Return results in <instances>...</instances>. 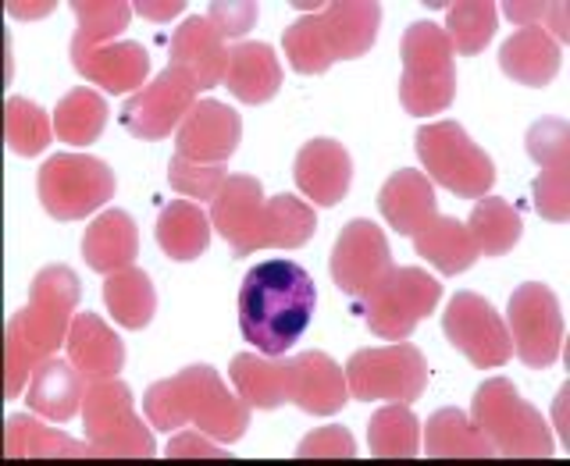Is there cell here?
<instances>
[{
	"instance_id": "6da1fadb",
	"label": "cell",
	"mask_w": 570,
	"mask_h": 466,
	"mask_svg": "<svg viewBox=\"0 0 570 466\" xmlns=\"http://www.w3.org/2000/svg\"><path fill=\"white\" fill-rule=\"evenodd\" d=\"M317 285L293 260L257 264L239 289V331L264 356H285L311 328Z\"/></svg>"
},
{
	"instance_id": "7a4b0ae2",
	"label": "cell",
	"mask_w": 570,
	"mask_h": 466,
	"mask_svg": "<svg viewBox=\"0 0 570 466\" xmlns=\"http://www.w3.org/2000/svg\"><path fill=\"white\" fill-rule=\"evenodd\" d=\"M210 225L222 231L236 257H249L264 246L299 249L314 236V210L299 196L282 192L264 200L254 175H228L222 192L210 204Z\"/></svg>"
},
{
	"instance_id": "3957f363",
	"label": "cell",
	"mask_w": 570,
	"mask_h": 466,
	"mask_svg": "<svg viewBox=\"0 0 570 466\" xmlns=\"http://www.w3.org/2000/svg\"><path fill=\"white\" fill-rule=\"evenodd\" d=\"M79 293H82L79 278L65 264H50L32 278L29 307L18 310L8 320V331H4L8 399H14L18 391H22L29 374L43 360H50L53 349L68 338L71 320H76L71 314H76Z\"/></svg>"
},
{
	"instance_id": "277c9868",
	"label": "cell",
	"mask_w": 570,
	"mask_h": 466,
	"mask_svg": "<svg viewBox=\"0 0 570 466\" xmlns=\"http://www.w3.org/2000/svg\"><path fill=\"white\" fill-rule=\"evenodd\" d=\"M142 414L150 417L157 432H175L183 424H196L200 435H210L225 445L239 442L249 427V406L232 399L218 370L207 364H193L147 388Z\"/></svg>"
},
{
	"instance_id": "5b68a950",
	"label": "cell",
	"mask_w": 570,
	"mask_h": 466,
	"mask_svg": "<svg viewBox=\"0 0 570 466\" xmlns=\"http://www.w3.org/2000/svg\"><path fill=\"white\" fill-rule=\"evenodd\" d=\"M382 4L374 0H346L325 4L321 14H303L285 29V58L299 76H321L335 61H353L379 40Z\"/></svg>"
},
{
	"instance_id": "8992f818",
	"label": "cell",
	"mask_w": 570,
	"mask_h": 466,
	"mask_svg": "<svg viewBox=\"0 0 570 466\" xmlns=\"http://www.w3.org/2000/svg\"><path fill=\"white\" fill-rule=\"evenodd\" d=\"M471 420L503 459H549L557 453L546 417L521 399L510 378H489L474 391Z\"/></svg>"
},
{
	"instance_id": "52a82bcc",
	"label": "cell",
	"mask_w": 570,
	"mask_h": 466,
	"mask_svg": "<svg viewBox=\"0 0 570 466\" xmlns=\"http://www.w3.org/2000/svg\"><path fill=\"white\" fill-rule=\"evenodd\" d=\"M456 97V53L445 32L432 22H414L403 36L400 100L406 115L432 118Z\"/></svg>"
},
{
	"instance_id": "ba28073f",
	"label": "cell",
	"mask_w": 570,
	"mask_h": 466,
	"mask_svg": "<svg viewBox=\"0 0 570 466\" xmlns=\"http://www.w3.org/2000/svg\"><path fill=\"white\" fill-rule=\"evenodd\" d=\"M442 285L428 278L421 267H389L364 296L353 299V310L364 325L389 343H403L421 320L439 307Z\"/></svg>"
},
{
	"instance_id": "9c48e42d",
	"label": "cell",
	"mask_w": 570,
	"mask_h": 466,
	"mask_svg": "<svg viewBox=\"0 0 570 466\" xmlns=\"http://www.w3.org/2000/svg\"><path fill=\"white\" fill-rule=\"evenodd\" d=\"M417 157L442 189L460 200H481L495 182V160L463 132L460 121H432L417 129Z\"/></svg>"
},
{
	"instance_id": "30bf717a",
	"label": "cell",
	"mask_w": 570,
	"mask_h": 466,
	"mask_svg": "<svg viewBox=\"0 0 570 466\" xmlns=\"http://www.w3.org/2000/svg\"><path fill=\"white\" fill-rule=\"evenodd\" d=\"M115 189V171L89 153H53L36 175V192L53 221H82L111 204Z\"/></svg>"
},
{
	"instance_id": "8fae6325",
	"label": "cell",
	"mask_w": 570,
	"mask_h": 466,
	"mask_svg": "<svg viewBox=\"0 0 570 466\" xmlns=\"http://www.w3.org/2000/svg\"><path fill=\"white\" fill-rule=\"evenodd\" d=\"M86 442L97 445L100 459H150L157 445L150 432L142 427L132 406V391L118 378L89 381L82 399Z\"/></svg>"
},
{
	"instance_id": "7c38bea8",
	"label": "cell",
	"mask_w": 570,
	"mask_h": 466,
	"mask_svg": "<svg viewBox=\"0 0 570 466\" xmlns=\"http://www.w3.org/2000/svg\"><path fill=\"white\" fill-rule=\"evenodd\" d=\"M346 388L361 403H417L428 388V364L417 346L356 349L346 364Z\"/></svg>"
},
{
	"instance_id": "4fadbf2b",
	"label": "cell",
	"mask_w": 570,
	"mask_h": 466,
	"mask_svg": "<svg viewBox=\"0 0 570 466\" xmlns=\"http://www.w3.org/2000/svg\"><path fill=\"white\" fill-rule=\"evenodd\" d=\"M507 331L521 364L534 370L557 364L563 346V310L557 293L542 281L517 285L507 310Z\"/></svg>"
},
{
	"instance_id": "5bb4252c",
	"label": "cell",
	"mask_w": 570,
	"mask_h": 466,
	"mask_svg": "<svg viewBox=\"0 0 570 466\" xmlns=\"http://www.w3.org/2000/svg\"><path fill=\"white\" fill-rule=\"evenodd\" d=\"M442 331L481 370L503 367L513 356L507 320L478 293H456L450 299V307H445V317H442Z\"/></svg>"
},
{
	"instance_id": "9a60e30c",
	"label": "cell",
	"mask_w": 570,
	"mask_h": 466,
	"mask_svg": "<svg viewBox=\"0 0 570 466\" xmlns=\"http://www.w3.org/2000/svg\"><path fill=\"white\" fill-rule=\"evenodd\" d=\"M196 107V82L178 68H165L160 76L142 86L139 93H132L121 103V125L125 132L136 139H165L171 129L178 132V125L189 118Z\"/></svg>"
},
{
	"instance_id": "2e32d148",
	"label": "cell",
	"mask_w": 570,
	"mask_h": 466,
	"mask_svg": "<svg viewBox=\"0 0 570 466\" xmlns=\"http://www.w3.org/2000/svg\"><path fill=\"white\" fill-rule=\"evenodd\" d=\"M389 267H392V254H389V239L382 236V228L364 218L350 221L332 249V281L346 296L356 299V296H364Z\"/></svg>"
},
{
	"instance_id": "e0dca14e",
	"label": "cell",
	"mask_w": 570,
	"mask_h": 466,
	"mask_svg": "<svg viewBox=\"0 0 570 466\" xmlns=\"http://www.w3.org/2000/svg\"><path fill=\"white\" fill-rule=\"evenodd\" d=\"M243 118L228 103L200 100L175 132V157L193 165H225L239 150Z\"/></svg>"
},
{
	"instance_id": "ac0fdd59",
	"label": "cell",
	"mask_w": 570,
	"mask_h": 466,
	"mask_svg": "<svg viewBox=\"0 0 570 466\" xmlns=\"http://www.w3.org/2000/svg\"><path fill=\"white\" fill-rule=\"evenodd\" d=\"M293 178L299 192L307 196L314 207H335L343 204L353 182V160L343 142L335 139H311L307 147L296 153Z\"/></svg>"
},
{
	"instance_id": "d6986e66",
	"label": "cell",
	"mask_w": 570,
	"mask_h": 466,
	"mask_svg": "<svg viewBox=\"0 0 570 466\" xmlns=\"http://www.w3.org/2000/svg\"><path fill=\"white\" fill-rule=\"evenodd\" d=\"M168 65L186 71V76L196 82V89L218 86L225 79V65H228L225 36L214 29L207 18H186L171 36Z\"/></svg>"
},
{
	"instance_id": "ffe728a7",
	"label": "cell",
	"mask_w": 570,
	"mask_h": 466,
	"mask_svg": "<svg viewBox=\"0 0 570 466\" xmlns=\"http://www.w3.org/2000/svg\"><path fill=\"white\" fill-rule=\"evenodd\" d=\"M71 68L82 79L104 86L107 93H139L150 76V53L139 43H111L94 50L71 47Z\"/></svg>"
},
{
	"instance_id": "44dd1931",
	"label": "cell",
	"mask_w": 570,
	"mask_h": 466,
	"mask_svg": "<svg viewBox=\"0 0 570 466\" xmlns=\"http://www.w3.org/2000/svg\"><path fill=\"white\" fill-rule=\"evenodd\" d=\"M289 367H293V391H289V403L299 406L303 414H335L343 409L350 399V388H346V370L338 367L332 356L325 353H299L289 356Z\"/></svg>"
},
{
	"instance_id": "7402d4cb",
	"label": "cell",
	"mask_w": 570,
	"mask_h": 466,
	"mask_svg": "<svg viewBox=\"0 0 570 466\" xmlns=\"http://www.w3.org/2000/svg\"><path fill=\"white\" fill-rule=\"evenodd\" d=\"M86 388H89L86 374L76 364L50 356V360H43L32 370L26 403H29L32 414H40L53 424H68L79 414V406L86 399Z\"/></svg>"
},
{
	"instance_id": "603a6c76",
	"label": "cell",
	"mask_w": 570,
	"mask_h": 466,
	"mask_svg": "<svg viewBox=\"0 0 570 466\" xmlns=\"http://www.w3.org/2000/svg\"><path fill=\"white\" fill-rule=\"evenodd\" d=\"M228 93H236L243 103H267L282 86V65L275 47L243 40L236 47H228V65H225V79Z\"/></svg>"
},
{
	"instance_id": "cb8c5ba5",
	"label": "cell",
	"mask_w": 570,
	"mask_h": 466,
	"mask_svg": "<svg viewBox=\"0 0 570 466\" xmlns=\"http://www.w3.org/2000/svg\"><path fill=\"white\" fill-rule=\"evenodd\" d=\"M560 61H563L560 43L552 40L546 29H534V26L513 32L510 40L499 47V68H503V76L531 89H542L557 79Z\"/></svg>"
},
{
	"instance_id": "d4e9b609",
	"label": "cell",
	"mask_w": 570,
	"mask_h": 466,
	"mask_svg": "<svg viewBox=\"0 0 570 466\" xmlns=\"http://www.w3.org/2000/svg\"><path fill=\"white\" fill-rule=\"evenodd\" d=\"M68 360L76 364L89 381L118 378L125 367V346L97 314H79L71 320V331H68Z\"/></svg>"
},
{
	"instance_id": "484cf974",
	"label": "cell",
	"mask_w": 570,
	"mask_h": 466,
	"mask_svg": "<svg viewBox=\"0 0 570 466\" xmlns=\"http://www.w3.org/2000/svg\"><path fill=\"white\" fill-rule=\"evenodd\" d=\"M136 254L139 228L125 210H104L82 236V257L97 275H115L121 267H132Z\"/></svg>"
},
{
	"instance_id": "4316f807",
	"label": "cell",
	"mask_w": 570,
	"mask_h": 466,
	"mask_svg": "<svg viewBox=\"0 0 570 466\" xmlns=\"http://www.w3.org/2000/svg\"><path fill=\"white\" fill-rule=\"evenodd\" d=\"M379 210L382 218L389 221V228H396L400 236H414V231L435 218V189L428 182V175L414 171V168H403L389 178L379 192Z\"/></svg>"
},
{
	"instance_id": "83f0119b",
	"label": "cell",
	"mask_w": 570,
	"mask_h": 466,
	"mask_svg": "<svg viewBox=\"0 0 570 466\" xmlns=\"http://www.w3.org/2000/svg\"><path fill=\"white\" fill-rule=\"evenodd\" d=\"M228 378L249 409H278L282 403H289L293 391L289 360H261L254 353H243L232 360Z\"/></svg>"
},
{
	"instance_id": "f1b7e54d",
	"label": "cell",
	"mask_w": 570,
	"mask_h": 466,
	"mask_svg": "<svg viewBox=\"0 0 570 466\" xmlns=\"http://www.w3.org/2000/svg\"><path fill=\"white\" fill-rule=\"evenodd\" d=\"M414 249L428 264H435L442 275H463L481 257L468 225L456 218H442V214L428 218L414 231Z\"/></svg>"
},
{
	"instance_id": "f546056e",
	"label": "cell",
	"mask_w": 570,
	"mask_h": 466,
	"mask_svg": "<svg viewBox=\"0 0 570 466\" xmlns=\"http://www.w3.org/2000/svg\"><path fill=\"white\" fill-rule=\"evenodd\" d=\"M4 456L8 459H76V456H89L100 459L94 442H71L68 435L53 432V427H43L40 420H32L26 414L8 417V438H4Z\"/></svg>"
},
{
	"instance_id": "4dcf8cb0",
	"label": "cell",
	"mask_w": 570,
	"mask_h": 466,
	"mask_svg": "<svg viewBox=\"0 0 570 466\" xmlns=\"http://www.w3.org/2000/svg\"><path fill=\"white\" fill-rule=\"evenodd\" d=\"M157 246L165 249V257L189 264L210 246V221L207 214L189 200H171L157 218Z\"/></svg>"
},
{
	"instance_id": "1f68e13d",
	"label": "cell",
	"mask_w": 570,
	"mask_h": 466,
	"mask_svg": "<svg viewBox=\"0 0 570 466\" xmlns=\"http://www.w3.org/2000/svg\"><path fill=\"white\" fill-rule=\"evenodd\" d=\"M428 456L432 459H495V445L478 432L474 420L460 409H439L428 420Z\"/></svg>"
},
{
	"instance_id": "d6a6232c",
	"label": "cell",
	"mask_w": 570,
	"mask_h": 466,
	"mask_svg": "<svg viewBox=\"0 0 570 466\" xmlns=\"http://www.w3.org/2000/svg\"><path fill=\"white\" fill-rule=\"evenodd\" d=\"M104 303L107 310L115 314V320L121 328H147L154 314H157V293H154V281L147 271L139 267H121V271L107 275L104 281Z\"/></svg>"
},
{
	"instance_id": "836d02e7",
	"label": "cell",
	"mask_w": 570,
	"mask_h": 466,
	"mask_svg": "<svg viewBox=\"0 0 570 466\" xmlns=\"http://www.w3.org/2000/svg\"><path fill=\"white\" fill-rule=\"evenodd\" d=\"M468 231H471V239L478 246V254L503 257L517 242H521L524 221L507 200H499V196H481L478 207L471 210V218H468Z\"/></svg>"
},
{
	"instance_id": "e575fe53",
	"label": "cell",
	"mask_w": 570,
	"mask_h": 466,
	"mask_svg": "<svg viewBox=\"0 0 570 466\" xmlns=\"http://www.w3.org/2000/svg\"><path fill=\"white\" fill-rule=\"evenodd\" d=\"M367 445L374 459H414L421 453V424L410 406H382L367 424Z\"/></svg>"
},
{
	"instance_id": "d590c367",
	"label": "cell",
	"mask_w": 570,
	"mask_h": 466,
	"mask_svg": "<svg viewBox=\"0 0 570 466\" xmlns=\"http://www.w3.org/2000/svg\"><path fill=\"white\" fill-rule=\"evenodd\" d=\"M104 125H107V100L86 86L65 93L58 100V111H53V132L68 147H89V142H97Z\"/></svg>"
},
{
	"instance_id": "8d00e7d4",
	"label": "cell",
	"mask_w": 570,
	"mask_h": 466,
	"mask_svg": "<svg viewBox=\"0 0 570 466\" xmlns=\"http://www.w3.org/2000/svg\"><path fill=\"white\" fill-rule=\"evenodd\" d=\"M499 14L489 0H468V4H450V18H445V40H450L453 53H481L495 36Z\"/></svg>"
},
{
	"instance_id": "74e56055",
	"label": "cell",
	"mask_w": 570,
	"mask_h": 466,
	"mask_svg": "<svg viewBox=\"0 0 570 466\" xmlns=\"http://www.w3.org/2000/svg\"><path fill=\"white\" fill-rule=\"evenodd\" d=\"M4 139L18 157H36L50 147L53 139V121L40 103H29L22 97H8L4 107Z\"/></svg>"
},
{
	"instance_id": "f35d334b",
	"label": "cell",
	"mask_w": 570,
	"mask_h": 466,
	"mask_svg": "<svg viewBox=\"0 0 570 466\" xmlns=\"http://www.w3.org/2000/svg\"><path fill=\"white\" fill-rule=\"evenodd\" d=\"M68 8L79 18V32L71 36V47H79V50H94L104 40H111V36L121 32L132 18V4H125V0H104V4L71 0Z\"/></svg>"
},
{
	"instance_id": "ab89813d",
	"label": "cell",
	"mask_w": 570,
	"mask_h": 466,
	"mask_svg": "<svg viewBox=\"0 0 570 466\" xmlns=\"http://www.w3.org/2000/svg\"><path fill=\"white\" fill-rule=\"evenodd\" d=\"M528 153L539 168H570V132L567 121L542 118L528 129Z\"/></svg>"
},
{
	"instance_id": "60d3db41",
	"label": "cell",
	"mask_w": 570,
	"mask_h": 466,
	"mask_svg": "<svg viewBox=\"0 0 570 466\" xmlns=\"http://www.w3.org/2000/svg\"><path fill=\"white\" fill-rule=\"evenodd\" d=\"M225 178L228 175H225L222 165H193V160H183V157H175L171 168H168L171 189L186 192V196H193V200H200V204H214V196L222 192Z\"/></svg>"
},
{
	"instance_id": "b9f144b4",
	"label": "cell",
	"mask_w": 570,
	"mask_h": 466,
	"mask_svg": "<svg viewBox=\"0 0 570 466\" xmlns=\"http://www.w3.org/2000/svg\"><path fill=\"white\" fill-rule=\"evenodd\" d=\"M534 210L557 225L570 218V168H542L534 178Z\"/></svg>"
},
{
	"instance_id": "7bdbcfd3",
	"label": "cell",
	"mask_w": 570,
	"mask_h": 466,
	"mask_svg": "<svg viewBox=\"0 0 570 466\" xmlns=\"http://www.w3.org/2000/svg\"><path fill=\"white\" fill-rule=\"evenodd\" d=\"M503 14L517 26H534V29H546L557 43L570 40V26H567V4H521V0H507Z\"/></svg>"
},
{
	"instance_id": "ee69618b",
	"label": "cell",
	"mask_w": 570,
	"mask_h": 466,
	"mask_svg": "<svg viewBox=\"0 0 570 466\" xmlns=\"http://www.w3.org/2000/svg\"><path fill=\"white\" fill-rule=\"evenodd\" d=\"M299 459H353L356 456V445L350 438L346 427H325V432H314L299 442V449H296Z\"/></svg>"
},
{
	"instance_id": "f6af8a7d",
	"label": "cell",
	"mask_w": 570,
	"mask_h": 466,
	"mask_svg": "<svg viewBox=\"0 0 570 466\" xmlns=\"http://www.w3.org/2000/svg\"><path fill=\"white\" fill-rule=\"evenodd\" d=\"M207 22L222 36H246L257 22V4H210Z\"/></svg>"
},
{
	"instance_id": "bcb514c9",
	"label": "cell",
	"mask_w": 570,
	"mask_h": 466,
	"mask_svg": "<svg viewBox=\"0 0 570 466\" xmlns=\"http://www.w3.org/2000/svg\"><path fill=\"white\" fill-rule=\"evenodd\" d=\"M168 459H178V456H210V459H222L225 449H218V445H207L196 432H186V435H178L168 442Z\"/></svg>"
},
{
	"instance_id": "7dc6e473",
	"label": "cell",
	"mask_w": 570,
	"mask_h": 466,
	"mask_svg": "<svg viewBox=\"0 0 570 466\" xmlns=\"http://www.w3.org/2000/svg\"><path fill=\"white\" fill-rule=\"evenodd\" d=\"M132 8H136L142 18H154V22H168V18H175L186 4H183V0H160V4H154V0H136Z\"/></svg>"
},
{
	"instance_id": "c3c4849f",
	"label": "cell",
	"mask_w": 570,
	"mask_h": 466,
	"mask_svg": "<svg viewBox=\"0 0 570 466\" xmlns=\"http://www.w3.org/2000/svg\"><path fill=\"white\" fill-rule=\"evenodd\" d=\"M53 4H18V0H11L8 4V11L14 14V18H40V14H47Z\"/></svg>"
},
{
	"instance_id": "681fc988",
	"label": "cell",
	"mask_w": 570,
	"mask_h": 466,
	"mask_svg": "<svg viewBox=\"0 0 570 466\" xmlns=\"http://www.w3.org/2000/svg\"><path fill=\"white\" fill-rule=\"evenodd\" d=\"M567 396H570V391L563 388L560 396H557V403H552V406H557V427H560V438L570 445V427H567Z\"/></svg>"
}]
</instances>
